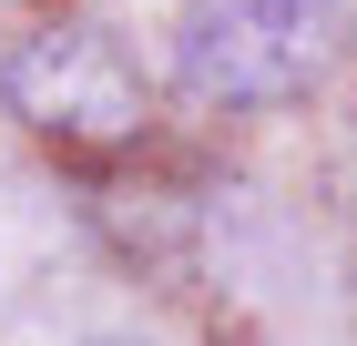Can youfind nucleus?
Returning <instances> with one entry per match:
<instances>
[{
    "label": "nucleus",
    "mask_w": 357,
    "mask_h": 346,
    "mask_svg": "<svg viewBox=\"0 0 357 346\" xmlns=\"http://www.w3.org/2000/svg\"><path fill=\"white\" fill-rule=\"evenodd\" d=\"M357 52V0H184L174 81L204 112H286Z\"/></svg>",
    "instance_id": "nucleus-1"
},
{
    "label": "nucleus",
    "mask_w": 357,
    "mask_h": 346,
    "mask_svg": "<svg viewBox=\"0 0 357 346\" xmlns=\"http://www.w3.org/2000/svg\"><path fill=\"white\" fill-rule=\"evenodd\" d=\"M92 346H133V336H92Z\"/></svg>",
    "instance_id": "nucleus-3"
},
{
    "label": "nucleus",
    "mask_w": 357,
    "mask_h": 346,
    "mask_svg": "<svg viewBox=\"0 0 357 346\" xmlns=\"http://www.w3.org/2000/svg\"><path fill=\"white\" fill-rule=\"evenodd\" d=\"M0 102L21 112L41 143H72V153H102V143H133L153 123V92H143V61L112 41L102 21H41L21 52L0 61Z\"/></svg>",
    "instance_id": "nucleus-2"
}]
</instances>
